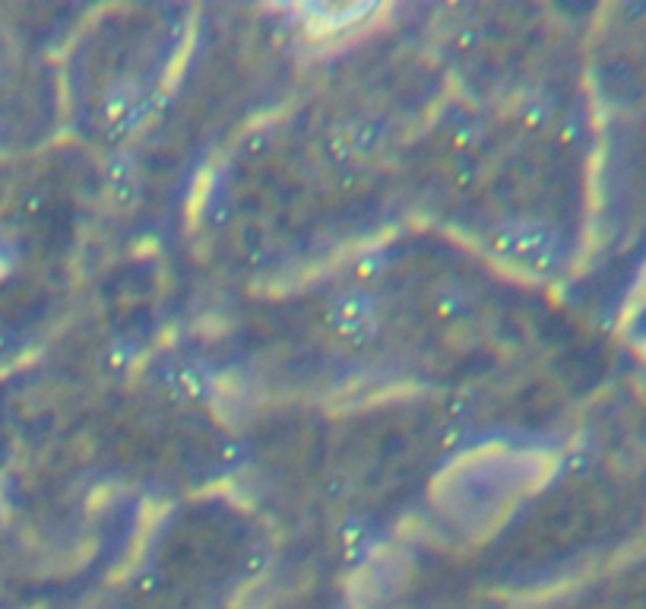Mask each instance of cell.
<instances>
[{
  "label": "cell",
  "mask_w": 646,
  "mask_h": 609,
  "mask_svg": "<svg viewBox=\"0 0 646 609\" xmlns=\"http://www.w3.org/2000/svg\"><path fill=\"white\" fill-rule=\"evenodd\" d=\"M434 305H438V311L444 317H463L473 311V301H469V295H466L459 286H444L438 295H434Z\"/></svg>",
  "instance_id": "cell-8"
},
{
  "label": "cell",
  "mask_w": 646,
  "mask_h": 609,
  "mask_svg": "<svg viewBox=\"0 0 646 609\" xmlns=\"http://www.w3.org/2000/svg\"><path fill=\"white\" fill-rule=\"evenodd\" d=\"M381 143V127L374 121L365 118H352L342 121L330 131L327 137V149L333 159H352V156H365Z\"/></svg>",
  "instance_id": "cell-5"
},
{
  "label": "cell",
  "mask_w": 646,
  "mask_h": 609,
  "mask_svg": "<svg viewBox=\"0 0 646 609\" xmlns=\"http://www.w3.org/2000/svg\"><path fill=\"white\" fill-rule=\"evenodd\" d=\"M327 324L346 346H371L381 330V309L377 299L365 289H346L327 305Z\"/></svg>",
  "instance_id": "cell-2"
},
{
  "label": "cell",
  "mask_w": 646,
  "mask_h": 609,
  "mask_svg": "<svg viewBox=\"0 0 646 609\" xmlns=\"http://www.w3.org/2000/svg\"><path fill=\"white\" fill-rule=\"evenodd\" d=\"M340 539H342V555H346L348 568L365 565V562L371 559V553H374V527L365 518H348L346 524H342Z\"/></svg>",
  "instance_id": "cell-6"
},
{
  "label": "cell",
  "mask_w": 646,
  "mask_h": 609,
  "mask_svg": "<svg viewBox=\"0 0 646 609\" xmlns=\"http://www.w3.org/2000/svg\"><path fill=\"white\" fill-rule=\"evenodd\" d=\"M149 98L143 92V86L133 83V80H121L112 89L105 92L102 102V121H105V133L108 140H124L127 133L137 131V124L147 118Z\"/></svg>",
  "instance_id": "cell-3"
},
{
  "label": "cell",
  "mask_w": 646,
  "mask_h": 609,
  "mask_svg": "<svg viewBox=\"0 0 646 609\" xmlns=\"http://www.w3.org/2000/svg\"><path fill=\"white\" fill-rule=\"evenodd\" d=\"M108 188L114 190L118 200H130L137 194L139 182H137V159H133L127 149H118V153L108 159Z\"/></svg>",
  "instance_id": "cell-7"
},
{
  "label": "cell",
  "mask_w": 646,
  "mask_h": 609,
  "mask_svg": "<svg viewBox=\"0 0 646 609\" xmlns=\"http://www.w3.org/2000/svg\"><path fill=\"white\" fill-rule=\"evenodd\" d=\"M130 590H133V594H143V596H153V594H159V590H162V574L155 571L153 565L139 568V574H133Z\"/></svg>",
  "instance_id": "cell-9"
},
{
  "label": "cell",
  "mask_w": 646,
  "mask_h": 609,
  "mask_svg": "<svg viewBox=\"0 0 646 609\" xmlns=\"http://www.w3.org/2000/svg\"><path fill=\"white\" fill-rule=\"evenodd\" d=\"M108 609H137V606H130V603H114V606H108Z\"/></svg>",
  "instance_id": "cell-10"
},
{
  "label": "cell",
  "mask_w": 646,
  "mask_h": 609,
  "mask_svg": "<svg viewBox=\"0 0 646 609\" xmlns=\"http://www.w3.org/2000/svg\"><path fill=\"white\" fill-rule=\"evenodd\" d=\"M491 248L498 258L510 260L523 270H533V274L551 270L564 254V241L558 229L549 223H539V219H520V223L500 225L494 232Z\"/></svg>",
  "instance_id": "cell-1"
},
{
  "label": "cell",
  "mask_w": 646,
  "mask_h": 609,
  "mask_svg": "<svg viewBox=\"0 0 646 609\" xmlns=\"http://www.w3.org/2000/svg\"><path fill=\"white\" fill-rule=\"evenodd\" d=\"M155 381H159L174 400H188V403H203V400H209L215 391V375L203 362H194V359L162 362Z\"/></svg>",
  "instance_id": "cell-4"
}]
</instances>
